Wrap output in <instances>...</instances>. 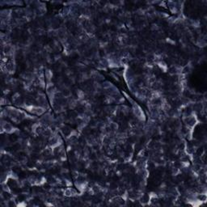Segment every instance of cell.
<instances>
[{"instance_id": "cell-1", "label": "cell", "mask_w": 207, "mask_h": 207, "mask_svg": "<svg viewBox=\"0 0 207 207\" xmlns=\"http://www.w3.org/2000/svg\"><path fill=\"white\" fill-rule=\"evenodd\" d=\"M64 194L66 197H74L77 194V192L72 188H68L64 191Z\"/></svg>"}, {"instance_id": "cell-2", "label": "cell", "mask_w": 207, "mask_h": 207, "mask_svg": "<svg viewBox=\"0 0 207 207\" xmlns=\"http://www.w3.org/2000/svg\"><path fill=\"white\" fill-rule=\"evenodd\" d=\"M53 76V73L51 71H49V70H47L46 71H45V77H46V79H48V80H50Z\"/></svg>"}]
</instances>
